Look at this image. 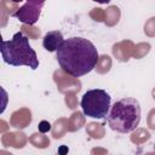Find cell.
Returning a JSON list of instances; mask_svg holds the SVG:
<instances>
[{
  "label": "cell",
  "instance_id": "obj_7",
  "mask_svg": "<svg viewBox=\"0 0 155 155\" xmlns=\"http://www.w3.org/2000/svg\"><path fill=\"white\" fill-rule=\"evenodd\" d=\"M93 1H96L98 4H108V2H110V0H93Z\"/></svg>",
  "mask_w": 155,
  "mask_h": 155
},
{
  "label": "cell",
  "instance_id": "obj_4",
  "mask_svg": "<svg viewBox=\"0 0 155 155\" xmlns=\"http://www.w3.org/2000/svg\"><path fill=\"white\" fill-rule=\"evenodd\" d=\"M110 103L111 97L107 91L93 88L84 93L80 105L84 115L92 119H104L110 110Z\"/></svg>",
  "mask_w": 155,
  "mask_h": 155
},
{
  "label": "cell",
  "instance_id": "obj_3",
  "mask_svg": "<svg viewBox=\"0 0 155 155\" xmlns=\"http://www.w3.org/2000/svg\"><path fill=\"white\" fill-rule=\"evenodd\" d=\"M2 61L12 67L25 65L35 70L39 67L36 52L29 44V39L22 33H16L11 40L1 41Z\"/></svg>",
  "mask_w": 155,
  "mask_h": 155
},
{
  "label": "cell",
  "instance_id": "obj_1",
  "mask_svg": "<svg viewBox=\"0 0 155 155\" xmlns=\"http://www.w3.org/2000/svg\"><path fill=\"white\" fill-rule=\"evenodd\" d=\"M57 52V62L62 70L74 78H80L94 69L99 54L96 46L87 39L73 36L65 39Z\"/></svg>",
  "mask_w": 155,
  "mask_h": 155
},
{
  "label": "cell",
  "instance_id": "obj_2",
  "mask_svg": "<svg viewBox=\"0 0 155 155\" xmlns=\"http://www.w3.org/2000/svg\"><path fill=\"white\" fill-rule=\"evenodd\" d=\"M107 121L113 131L119 133L133 132L140 122V104L136 98L125 97L116 101L107 115Z\"/></svg>",
  "mask_w": 155,
  "mask_h": 155
},
{
  "label": "cell",
  "instance_id": "obj_6",
  "mask_svg": "<svg viewBox=\"0 0 155 155\" xmlns=\"http://www.w3.org/2000/svg\"><path fill=\"white\" fill-rule=\"evenodd\" d=\"M63 41H64V38H63L62 31L51 30V31H47L45 34V36L42 38V46H44V48L46 51L54 52L61 47Z\"/></svg>",
  "mask_w": 155,
  "mask_h": 155
},
{
  "label": "cell",
  "instance_id": "obj_5",
  "mask_svg": "<svg viewBox=\"0 0 155 155\" xmlns=\"http://www.w3.org/2000/svg\"><path fill=\"white\" fill-rule=\"evenodd\" d=\"M12 2H22L24 0H11ZM46 0H25V4L17 8L11 16L17 18L19 22L24 24L33 25L39 21L41 8Z\"/></svg>",
  "mask_w": 155,
  "mask_h": 155
}]
</instances>
